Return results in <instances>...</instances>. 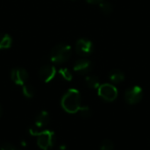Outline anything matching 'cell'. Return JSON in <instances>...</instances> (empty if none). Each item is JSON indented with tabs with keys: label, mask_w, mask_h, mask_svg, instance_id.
I'll return each mask as SVG.
<instances>
[{
	"label": "cell",
	"mask_w": 150,
	"mask_h": 150,
	"mask_svg": "<svg viewBox=\"0 0 150 150\" xmlns=\"http://www.w3.org/2000/svg\"><path fill=\"white\" fill-rule=\"evenodd\" d=\"M56 75V69L53 65H44L40 68L39 71V76L41 81L44 83H49L51 82Z\"/></svg>",
	"instance_id": "9c48e42d"
},
{
	"label": "cell",
	"mask_w": 150,
	"mask_h": 150,
	"mask_svg": "<svg viewBox=\"0 0 150 150\" xmlns=\"http://www.w3.org/2000/svg\"><path fill=\"white\" fill-rule=\"evenodd\" d=\"M91 68H92V64L89 60L82 59V60H78L77 62H76L73 67V69L76 73L86 74L91 71Z\"/></svg>",
	"instance_id": "30bf717a"
},
{
	"label": "cell",
	"mask_w": 150,
	"mask_h": 150,
	"mask_svg": "<svg viewBox=\"0 0 150 150\" xmlns=\"http://www.w3.org/2000/svg\"><path fill=\"white\" fill-rule=\"evenodd\" d=\"M93 44L91 40L86 39H80L76 41V51L79 55L86 56L92 52Z\"/></svg>",
	"instance_id": "ba28073f"
},
{
	"label": "cell",
	"mask_w": 150,
	"mask_h": 150,
	"mask_svg": "<svg viewBox=\"0 0 150 150\" xmlns=\"http://www.w3.org/2000/svg\"><path fill=\"white\" fill-rule=\"evenodd\" d=\"M77 112L80 114L81 118H83L84 120L90 119L91 117V115H92L91 110V108L89 106H81Z\"/></svg>",
	"instance_id": "9a60e30c"
},
{
	"label": "cell",
	"mask_w": 150,
	"mask_h": 150,
	"mask_svg": "<svg viewBox=\"0 0 150 150\" xmlns=\"http://www.w3.org/2000/svg\"><path fill=\"white\" fill-rule=\"evenodd\" d=\"M2 116V108H1V105H0V118Z\"/></svg>",
	"instance_id": "44dd1931"
},
{
	"label": "cell",
	"mask_w": 150,
	"mask_h": 150,
	"mask_svg": "<svg viewBox=\"0 0 150 150\" xmlns=\"http://www.w3.org/2000/svg\"><path fill=\"white\" fill-rule=\"evenodd\" d=\"M125 100L128 105H136L143 97V91L140 86H132L125 92Z\"/></svg>",
	"instance_id": "8992f818"
},
{
	"label": "cell",
	"mask_w": 150,
	"mask_h": 150,
	"mask_svg": "<svg viewBox=\"0 0 150 150\" xmlns=\"http://www.w3.org/2000/svg\"><path fill=\"white\" fill-rule=\"evenodd\" d=\"M99 7H100V10L102 11V12L105 13V14H106V15L111 14L112 12V11H113L112 5L110 3H108V2L103 1L102 3L99 4Z\"/></svg>",
	"instance_id": "2e32d148"
},
{
	"label": "cell",
	"mask_w": 150,
	"mask_h": 150,
	"mask_svg": "<svg viewBox=\"0 0 150 150\" xmlns=\"http://www.w3.org/2000/svg\"><path fill=\"white\" fill-rule=\"evenodd\" d=\"M12 45V39L7 33L0 34V49H8Z\"/></svg>",
	"instance_id": "7c38bea8"
},
{
	"label": "cell",
	"mask_w": 150,
	"mask_h": 150,
	"mask_svg": "<svg viewBox=\"0 0 150 150\" xmlns=\"http://www.w3.org/2000/svg\"><path fill=\"white\" fill-rule=\"evenodd\" d=\"M28 73L27 71L23 68H15L11 72V78L12 82L17 84L23 86L25 83H26L28 80Z\"/></svg>",
	"instance_id": "52a82bcc"
},
{
	"label": "cell",
	"mask_w": 150,
	"mask_h": 150,
	"mask_svg": "<svg viewBox=\"0 0 150 150\" xmlns=\"http://www.w3.org/2000/svg\"><path fill=\"white\" fill-rule=\"evenodd\" d=\"M59 74L66 81H71L72 80V74H71V72L67 68L61 69L59 70Z\"/></svg>",
	"instance_id": "e0dca14e"
},
{
	"label": "cell",
	"mask_w": 150,
	"mask_h": 150,
	"mask_svg": "<svg viewBox=\"0 0 150 150\" xmlns=\"http://www.w3.org/2000/svg\"><path fill=\"white\" fill-rule=\"evenodd\" d=\"M114 149V143L111 140H105L102 142L100 145V150H113Z\"/></svg>",
	"instance_id": "ac0fdd59"
},
{
	"label": "cell",
	"mask_w": 150,
	"mask_h": 150,
	"mask_svg": "<svg viewBox=\"0 0 150 150\" xmlns=\"http://www.w3.org/2000/svg\"><path fill=\"white\" fill-rule=\"evenodd\" d=\"M50 120L49 113L47 111H41L36 117L34 125L30 128L29 133L33 136H37L40 132L43 130V128L48 124Z\"/></svg>",
	"instance_id": "277c9868"
},
{
	"label": "cell",
	"mask_w": 150,
	"mask_h": 150,
	"mask_svg": "<svg viewBox=\"0 0 150 150\" xmlns=\"http://www.w3.org/2000/svg\"><path fill=\"white\" fill-rule=\"evenodd\" d=\"M85 83L91 89H98L100 86L99 79L95 76H88L85 77Z\"/></svg>",
	"instance_id": "4fadbf2b"
},
{
	"label": "cell",
	"mask_w": 150,
	"mask_h": 150,
	"mask_svg": "<svg viewBox=\"0 0 150 150\" xmlns=\"http://www.w3.org/2000/svg\"><path fill=\"white\" fill-rule=\"evenodd\" d=\"M61 105L62 109L69 113H76L81 105V95L76 89H69L62 97Z\"/></svg>",
	"instance_id": "6da1fadb"
},
{
	"label": "cell",
	"mask_w": 150,
	"mask_h": 150,
	"mask_svg": "<svg viewBox=\"0 0 150 150\" xmlns=\"http://www.w3.org/2000/svg\"><path fill=\"white\" fill-rule=\"evenodd\" d=\"M110 80L116 84H119L120 83H122L125 79V75L122 71L119 70V69H115L113 71H112L109 75Z\"/></svg>",
	"instance_id": "8fae6325"
},
{
	"label": "cell",
	"mask_w": 150,
	"mask_h": 150,
	"mask_svg": "<svg viewBox=\"0 0 150 150\" xmlns=\"http://www.w3.org/2000/svg\"><path fill=\"white\" fill-rule=\"evenodd\" d=\"M22 92H23V95L25 98H33V96L35 94V90H34V88L32 85L25 83L22 86Z\"/></svg>",
	"instance_id": "5bb4252c"
},
{
	"label": "cell",
	"mask_w": 150,
	"mask_h": 150,
	"mask_svg": "<svg viewBox=\"0 0 150 150\" xmlns=\"http://www.w3.org/2000/svg\"><path fill=\"white\" fill-rule=\"evenodd\" d=\"M71 47L68 44H58L51 51L50 59L52 62L61 64L67 62L71 56Z\"/></svg>",
	"instance_id": "7a4b0ae2"
},
{
	"label": "cell",
	"mask_w": 150,
	"mask_h": 150,
	"mask_svg": "<svg viewBox=\"0 0 150 150\" xmlns=\"http://www.w3.org/2000/svg\"><path fill=\"white\" fill-rule=\"evenodd\" d=\"M98 94L105 101L112 102L118 97V90L112 84L104 83L100 84V86L98 88Z\"/></svg>",
	"instance_id": "5b68a950"
},
{
	"label": "cell",
	"mask_w": 150,
	"mask_h": 150,
	"mask_svg": "<svg viewBox=\"0 0 150 150\" xmlns=\"http://www.w3.org/2000/svg\"><path fill=\"white\" fill-rule=\"evenodd\" d=\"M88 3H90V4H100V3H102L104 0H86Z\"/></svg>",
	"instance_id": "ffe728a7"
},
{
	"label": "cell",
	"mask_w": 150,
	"mask_h": 150,
	"mask_svg": "<svg viewBox=\"0 0 150 150\" xmlns=\"http://www.w3.org/2000/svg\"><path fill=\"white\" fill-rule=\"evenodd\" d=\"M36 137L37 144L39 148L42 150L49 149L55 142L54 133L51 130H42Z\"/></svg>",
	"instance_id": "3957f363"
},
{
	"label": "cell",
	"mask_w": 150,
	"mask_h": 150,
	"mask_svg": "<svg viewBox=\"0 0 150 150\" xmlns=\"http://www.w3.org/2000/svg\"><path fill=\"white\" fill-rule=\"evenodd\" d=\"M0 149L1 150H17L15 149V147L11 145V143H3Z\"/></svg>",
	"instance_id": "d6986e66"
}]
</instances>
